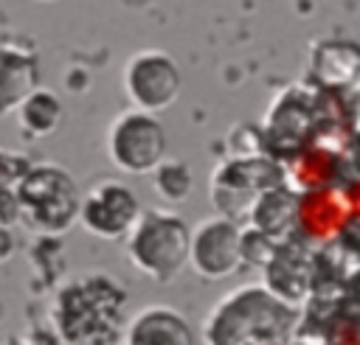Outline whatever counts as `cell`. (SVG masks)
<instances>
[{"instance_id": "1", "label": "cell", "mask_w": 360, "mask_h": 345, "mask_svg": "<svg viewBox=\"0 0 360 345\" xmlns=\"http://www.w3.org/2000/svg\"><path fill=\"white\" fill-rule=\"evenodd\" d=\"M127 289L107 272H82L53 297L51 320L68 345H110L124 331Z\"/></svg>"}, {"instance_id": "2", "label": "cell", "mask_w": 360, "mask_h": 345, "mask_svg": "<svg viewBox=\"0 0 360 345\" xmlns=\"http://www.w3.org/2000/svg\"><path fill=\"white\" fill-rule=\"evenodd\" d=\"M295 309L270 295L262 283H245L222 295L202 320V345L290 342Z\"/></svg>"}, {"instance_id": "3", "label": "cell", "mask_w": 360, "mask_h": 345, "mask_svg": "<svg viewBox=\"0 0 360 345\" xmlns=\"http://www.w3.org/2000/svg\"><path fill=\"white\" fill-rule=\"evenodd\" d=\"M188 224L169 208H146L124 236L129 264L149 280L169 283L188 266Z\"/></svg>"}, {"instance_id": "4", "label": "cell", "mask_w": 360, "mask_h": 345, "mask_svg": "<svg viewBox=\"0 0 360 345\" xmlns=\"http://www.w3.org/2000/svg\"><path fill=\"white\" fill-rule=\"evenodd\" d=\"M20 216L39 233L59 236L76 224L79 188L59 165H31L14 188Z\"/></svg>"}, {"instance_id": "5", "label": "cell", "mask_w": 360, "mask_h": 345, "mask_svg": "<svg viewBox=\"0 0 360 345\" xmlns=\"http://www.w3.org/2000/svg\"><path fill=\"white\" fill-rule=\"evenodd\" d=\"M281 165H276L270 157H228L222 160L211 180H208V196L219 216L231 222H248V213L253 202L273 185H281Z\"/></svg>"}, {"instance_id": "6", "label": "cell", "mask_w": 360, "mask_h": 345, "mask_svg": "<svg viewBox=\"0 0 360 345\" xmlns=\"http://www.w3.org/2000/svg\"><path fill=\"white\" fill-rule=\"evenodd\" d=\"M107 157L124 174H152L166 157V129L143 109H124L107 129Z\"/></svg>"}, {"instance_id": "7", "label": "cell", "mask_w": 360, "mask_h": 345, "mask_svg": "<svg viewBox=\"0 0 360 345\" xmlns=\"http://www.w3.org/2000/svg\"><path fill=\"white\" fill-rule=\"evenodd\" d=\"M121 81L132 107L152 115L169 109L183 90L180 65L166 50H155V48L132 53L124 65Z\"/></svg>"}, {"instance_id": "8", "label": "cell", "mask_w": 360, "mask_h": 345, "mask_svg": "<svg viewBox=\"0 0 360 345\" xmlns=\"http://www.w3.org/2000/svg\"><path fill=\"white\" fill-rule=\"evenodd\" d=\"M188 266L205 280H222L242 269V227L219 213L188 230Z\"/></svg>"}, {"instance_id": "9", "label": "cell", "mask_w": 360, "mask_h": 345, "mask_svg": "<svg viewBox=\"0 0 360 345\" xmlns=\"http://www.w3.org/2000/svg\"><path fill=\"white\" fill-rule=\"evenodd\" d=\"M141 210L143 208L129 185L118 180H98L79 196L76 222L96 238L118 241L129 233Z\"/></svg>"}, {"instance_id": "10", "label": "cell", "mask_w": 360, "mask_h": 345, "mask_svg": "<svg viewBox=\"0 0 360 345\" xmlns=\"http://www.w3.org/2000/svg\"><path fill=\"white\" fill-rule=\"evenodd\" d=\"M352 222L340 188H318L295 194V230L309 244L335 241Z\"/></svg>"}, {"instance_id": "11", "label": "cell", "mask_w": 360, "mask_h": 345, "mask_svg": "<svg viewBox=\"0 0 360 345\" xmlns=\"http://www.w3.org/2000/svg\"><path fill=\"white\" fill-rule=\"evenodd\" d=\"M121 339L124 345H194V331L177 309L152 303L124 323Z\"/></svg>"}, {"instance_id": "12", "label": "cell", "mask_w": 360, "mask_h": 345, "mask_svg": "<svg viewBox=\"0 0 360 345\" xmlns=\"http://www.w3.org/2000/svg\"><path fill=\"white\" fill-rule=\"evenodd\" d=\"M309 95H304L295 87H287L270 107L267 112V123H264V143L270 146H290V149H301L307 143V135L315 123L312 107L307 101Z\"/></svg>"}, {"instance_id": "13", "label": "cell", "mask_w": 360, "mask_h": 345, "mask_svg": "<svg viewBox=\"0 0 360 345\" xmlns=\"http://www.w3.org/2000/svg\"><path fill=\"white\" fill-rule=\"evenodd\" d=\"M340 177V157L326 143H309L295 149V154L281 165V180L292 194L335 188Z\"/></svg>"}, {"instance_id": "14", "label": "cell", "mask_w": 360, "mask_h": 345, "mask_svg": "<svg viewBox=\"0 0 360 345\" xmlns=\"http://www.w3.org/2000/svg\"><path fill=\"white\" fill-rule=\"evenodd\" d=\"M262 275H264L262 286L270 295H276L278 300H284L287 306L301 303L309 292V283H312V269H309L307 255L292 250L290 241L276 247L270 261L262 266Z\"/></svg>"}, {"instance_id": "15", "label": "cell", "mask_w": 360, "mask_h": 345, "mask_svg": "<svg viewBox=\"0 0 360 345\" xmlns=\"http://www.w3.org/2000/svg\"><path fill=\"white\" fill-rule=\"evenodd\" d=\"M248 227L259 230L276 244L290 241V233L295 230V194L281 182L267 188L248 213Z\"/></svg>"}, {"instance_id": "16", "label": "cell", "mask_w": 360, "mask_h": 345, "mask_svg": "<svg viewBox=\"0 0 360 345\" xmlns=\"http://www.w3.org/2000/svg\"><path fill=\"white\" fill-rule=\"evenodd\" d=\"M39 65L28 50L0 45V115L20 107V101L37 90Z\"/></svg>"}, {"instance_id": "17", "label": "cell", "mask_w": 360, "mask_h": 345, "mask_svg": "<svg viewBox=\"0 0 360 345\" xmlns=\"http://www.w3.org/2000/svg\"><path fill=\"white\" fill-rule=\"evenodd\" d=\"M312 70L329 87H349L360 79V48L352 42H323L312 53Z\"/></svg>"}, {"instance_id": "18", "label": "cell", "mask_w": 360, "mask_h": 345, "mask_svg": "<svg viewBox=\"0 0 360 345\" xmlns=\"http://www.w3.org/2000/svg\"><path fill=\"white\" fill-rule=\"evenodd\" d=\"M17 118H20V129L31 137H45L51 135L59 121H62V101L51 93V90H31L20 107H17Z\"/></svg>"}, {"instance_id": "19", "label": "cell", "mask_w": 360, "mask_h": 345, "mask_svg": "<svg viewBox=\"0 0 360 345\" xmlns=\"http://www.w3.org/2000/svg\"><path fill=\"white\" fill-rule=\"evenodd\" d=\"M152 191L166 202V205H180L191 196L194 191V174L186 160L163 157L160 165L152 171Z\"/></svg>"}, {"instance_id": "20", "label": "cell", "mask_w": 360, "mask_h": 345, "mask_svg": "<svg viewBox=\"0 0 360 345\" xmlns=\"http://www.w3.org/2000/svg\"><path fill=\"white\" fill-rule=\"evenodd\" d=\"M276 241H270L267 236H262L259 230L253 227H245L242 230V264H253V266H264L270 261V255L276 252Z\"/></svg>"}, {"instance_id": "21", "label": "cell", "mask_w": 360, "mask_h": 345, "mask_svg": "<svg viewBox=\"0 0 360 345\" xmlns=\"http://www.w3.org/2000/svg\"><path fill=\"white\" fill-rule=\"evenodd\" d=\"M28 160L22 154L14 151H3L0 149V191H11V185L17 188V182L22 180V174L28 171Z\"/></svg>"}, {"instance_id": "22", "label": "cell", "mask_w": 360, "mask_h": 345, "mask_svg": "<svg viewBox=\"0 0 360 345\" xmlns=\"http://www.w3.org/2000/svg\"><path fill=\"white\" fill-rule=\"evenodd\" d=\"M343 199H346V205H349L352 219H360V180H352V182L343 188Z\"/></svg>"}, {"instance_id": "23", "label": "cell", "mask_w": 360, "mask_h": 345, "mask_svg": "<svg viewBox=\"0 0 360 345\" xmlns=\"http://www.w3.org/2000/svg\"><path fill=\"white\" fill-rule=\"evenodd\" d=\"M11 250H14V241H11L8 230L0 224V261H6V258L11 255Z\"/></svg>"}, {"instance_id": "24", "label": "cell", "mask_w": 360, "mask_h": 345, "mask_svg": "<svg viewBox=\"0 0 360 345\" xmlns=\"http://www.w3.org/2000/svg\"><path fill=\"white\" fill-rule=\"evenodd\" d=\"M259 345H290V342H259Z\"/></svg>"}]
</instances>
